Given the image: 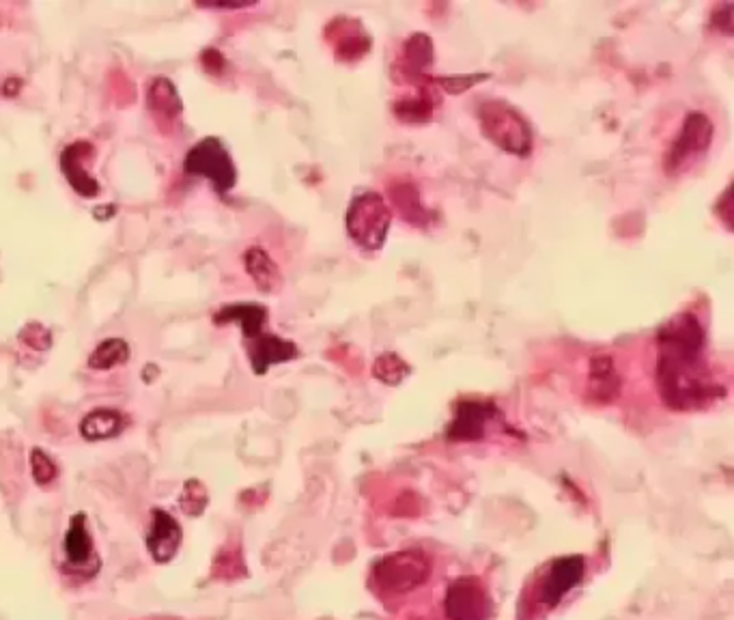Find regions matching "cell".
Returning a JSON list of instances; mask_svg holds the SVG:
<instances>
[{"mask_svg":"<svg viewBox=\"0 0 734 620\" xmlns=\"http://www.w3.org/2000/svg\"><path fill=\"white\" fill-rule=\"evenodd\" d=\"M657 386L676 412L707 407L724 390L709 377L704 358V328L694 313L674 315L657 334Z\"/></svg>","mask_w":734,"mask_h":620,"instance_id":"1","label":"cell"},{"mask_svg":"<svg viewBox=\"0 0 734 620\" xmlns=\"http://www.w3.org/2000/svg\"><path fill=\"white\" fill-rule=\"evenodd\" d=\"M431 571V558L422 549H399L375 562L373 582L388 595H407L425 586Z\"/></svg>","mask_w":734,"mask_h":620,"instance_id":"2","label":"cell"},{"mask_svg":"<svg viewBox=\"0 0 734 620\" xmlns=\"http://www.w3.org/2000/svg\"><path fill=\"white\" fill-rule=\"evenodd\" d=\"M483 134L506 153L528 158L532 151V130L526 117L506 102L491 100L478 108Z\"/></svg>","mask_w":734,"mask_h":620,"instance_id":"3","label":"cell"},{"mask_svg":"<svg viewBox=\"0 0 734 620\" xmlns=\"http://www.w3.org/2000/svg\"><path fill=\"white\" fill-rule=\"evenodd\" d=\"M347 233L364 250H379L386 244V237L392 227V209L384 201V196L366 190L354 196L347 209Z\"/></svg>","mask_w":734,"mask_h":620,"instance_id":"4","label":"cell"},{"mask_svg":"<svg viewBox=\"0 0 734 620\" xmlns=\"http://www.w3.org/2000/svg\"><path fill=\"white\" fill-rule=\"evenodd\" d=\"M183 166L188 175L209 179L218 192H229L237 181L235 164L218 138H203L199 145H194Z\"/></svg>","mask_w":734,"mask_h":620,"instance_id":"5","label":"cell"},{"mask_svg":"<svg viewBox=\"0 0 734 620\" xmlns=\"http://www.w3.org/2000/svg\"><path fill=\"white\" fill-rule=\"evenodd\" d=\"M711 140H713L711 119L707 115H702V112H689L683 121L681 132L672 140V145L666 153V160H663V168H666L670 175L685 171L691 162L700 158L702 153H707V149L711 147Z\"/></svg>","mask_w":734,"mask_h":620,"instance_id":"6","label":"cell"},{"mask_svg":"<svg viewBox=\"0 0 734 620\" xmlns=\"http://www.w3.org/2000/svg\"><path fill=\"white\" fill-rule=\"evenodd\" d=\"M444 614L448 620H489L493 601L481 577L463 575L450 584L444 597Z\"/></svg>","mask_w":734,"mask_h":620,"instance_id":"7","label":"cell"},{"mask_svg":"<svg viewBox=\"0 0 734 620\" xmlns=\"http://www.w3.org/2000/svg\"><path fill=\"white\" fill-rule=\"evenodd\" d=\"M586 573L584 556H564L556 558L547 569L541 584V601L547 608H556L560 599L567 597L575 586H580Z\"/></svg>","mask_w":734,"mask_h":620,"instance_id":"8","label":"cell"},{"mask_svg":"<svg viewBox=\"0 0 734 620\" xmlns=\"http://www.w3.org/2000/svg\"><path fill=\"white\" fill-rule=\"evenodd\" d=\"M63 547H65L67 565L74 571H80L84 575H93L97 569H100V558H97L95 554L93 539L87 528V517H84L82 513L74 515L72 521H69V530L65 534Z\"/></svg>","mask_w":734,"mask_h":620,"instance_id":"9","label":"cell"},{"mask_svg":"<svg viewBox=\"0 0 734 620\" xmlns=\"http://www.w3.org/2000/svg\"><path fill=\"white\" fill-rule=\"evenodd\" d=\"M496 407L481 401H463L459 403V410L455 414V420L448 427V438L457 442H470V440H481L485 435L487 422L496 416Z\"/></svg>","mask_w":734,"mask_h":620,"instance_id":"10","label":"cell"},{"mask_svg":"<svg viewBox=\"0 0 734 620\" xmlns=\"http://www.w3.org/2000/svg\"><path fill=\"white\" fill-rule=\"evenodd\" d=\"M151 515H153V524L147 534V547H149L151 558L155 562H160V565H164V562L175 558L177 549L181 545V539H183L181 526L162 509H155Z\"/></svg>","mask_w":734,"mask_h":620,"instance_id":"11","label":"cell"},{"mask_svg":"<svg viewBox=\"0 0 734 620\" xmlns=\"http://www.w3.org/2000/svg\"><path fill=\"white\" fill-rule=\"evenodd\" d=\"M93 155V145L84 143V140H78V143L69 145L63 155H61V168L67 177V181L72 183V188L80 194V196H97L100 192V183H97L89 173L87 168L82 166L84 160H89Z\"/></svg>","mask_w":734,"mask_h":620,"instance_id":"12","label":"cell"},{"mask_svg":"<svg viewBox=\"0 0 734 620\" xmlns=\"http://www.w3.org/2000/svg\"><path fill=\"white\" fill-rule=\"evenodd\" d=\"M252 371L257 375H263L270 366L289 362L298 356V347L285 338L274 336V334H259L252 338V345L248 349Z\"/></svg>","mask_w":734,"mask_h":620,"instance_id":"13","label":"cell"},{"mask_svg":"<svg viewBox=\"0 0 734 620\" xmlns=\"http://www.w3.org/2000/svg\"><path fill=\"white\" fill-rule=\"evenodd\" d=\"M246 270L250 274V278L254 280L257 289H261L263 293H276L282 287V276L278 265L272 261V257L267 255L265 250L261 248H250L244 257Z\"/></svg>","mask_w":734,"mask_h":620,"instance_id":"14","label":"cell"},{"mask_svg":"<svg viewBox=\"0 0 734 620\" xmlns=\"http://www.w3.org/2000/svg\"><path fill=\"white\" fill-rule=\"evenodd\" d=\"M590 394L597 401L608 403L616 399L620 390V377L614 369V362L608 356H599L590 360Z\"/></svg>","mask_w":734,"mask_h":620,"instance_id":"15","label":"cell"},{"mask_svg":"<svg viewBox=\"0 0 734 620\" xmlns=\"http://www.w3.org/2000/svg\"><path fill=\"white\" fill-rule=\"evenodd\" d=\"M125 422L123 416L115 410H95L89 416H84L80 422V433L84 440L100 442L108 438H117L123 431Z\"/></svg>","mask_w":734,"mask_h":620,"instance_id":"16","label":"cell"},{"mask_svg":"<svg viewBox=\"0 0 734 620\" xmlns=\"http://www.w3.org/2000/svg\"><path fill=\"white\" fill-rule=\"evenodd\" d=\"M267 319V310L259 304H233V306H224L222 310H218L214 321L216 323H224V321H239L242 323V330L246 338H257L263 330V323Z\"/></svg>","mask_w":734,"mask_h":620,"instance_id":"17","label":"cell"},{"mask_svg":"<svg viewBox=\"0 0 734 620\" xmlns=\"http://www.w3.org/2000/svg\"><path fill=\"white\" fill-rule=\"evenodd\" d=\"M130 360V347L121 338H108V341L100 343L89 358V366L97 371L112 369V366L125 364Z\"/></svg>","mask_w":734,"mask_h":620,"instance_id":"18","label":"cell"},{"mask_svg":"<svg viewBox=\"0 0 734 620\" xmlns=\"http://www.w3.org/2000/svg\"><path fill=\"white\" fill-rule=\"evenodd\" d=\"M149 106H151V110L158 112V115L168 117V119H173L175 115H179L181 104H179L177 91L166 78H158L151 84Z\"/></svg>","mask_w":734,"mask_h":620,"instance_id":"19","label":"cell"},{"mask_svg":"<svg viewBox=\"0 0 734 620\" xmlns=\"http://www.w3.org/2000/svg\"><path fill=\"white\" fill-rule=\"evenodd\" d=\"M373 373H375V377L379 379V382H384V384H399L401 379L409 373V369H407V364L399 356L384 354V356L377 358V362L373 366Z\"/></svg>","mask_w":734,"mask_h":620,"instance_id":"20","label":"cell"},{"mask_svg":"<svg viewBox=\"0 0 734 620\" xmlns=\"http://www.w3.org/2000/svg\"><path fill=\"white\" fill-rule=\"evenodd\" d=\"M207 491L205 487L199 483V481H188L186 487H183V493H181V509L183 513L188 515H201L205 511L207 506Z\"/></svg>","mask_w":734,"mask_h":620,"instance_id":"21","label":"cell"},{"mask_svg":"<svg viewBox=\"0 0 734 620\" xmlns=\"http://www.w3.org/2000/svg\"><path fill=\"white\" fill-rule=\"evenodd\" d=\"M31 465H33V476L39 485H48L56 478V465L41 448H35L31 453Z\"/></svg>","mask_w":734,"mask_h":620,"instance_id":"22","label":"cell"}]
</instances>
